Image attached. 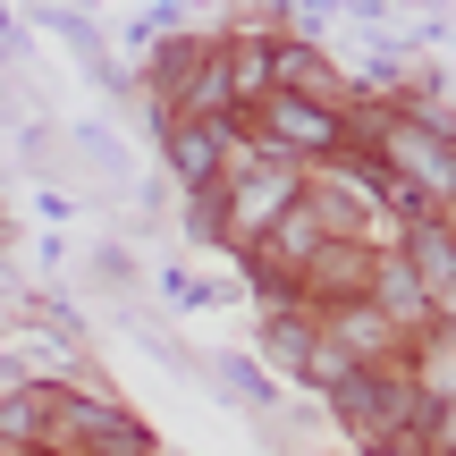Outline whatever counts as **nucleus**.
I'll list each match as a JSON object with an SVG mask.
<instances>
[{
    "label": "nucleus",
    "mask_w": 456,
    "mask_h": 456,
    "mask_svg": "<svg viewBox=\"0 0 456 456\" xmlns=\"http://www.w3.org/2000/svg\"><path fill=\"white\" fill-rule=\"evenodd\" d=\"M271 127L288 135V144H338V118L313 110L305 94H279V102H271Z\"/></svg>",
    "instance_id": "1"
},
{
    "label": "nucleus",
    "mask_w": 456,
    "mask_h": 456,
    "mask_svg": "<svg viewBox=\"0 0 456 456\" xmlns=\"http://www.w3.org/2000/svg\"><path fill=\"white\" fill-rule=\"evenodd\" d=\"M169 161H178V178L203 195V186L220 178V135L212 127H178V135H169Z\"/></svg>",
    "instance_id": "2"
},
{
    "label": "nucleus",
    "mask_w": 456,
    "mask_h": 456,
    "mask_svg": "<svg viewBox=\"0 0 456 456\" xmlns=\"http://www.w3.org/2000/svg\"><path fill=\"white\" fill-rule=\"evenodd\" d=\"M414 271H423L431 279V288H456V237H448V228H414Z\"/></svg>",
    "instance_id": "3"
},
{
    "label": "nucleus",
    "mask_w": 456,
    "mask_h": 456,
    "mask_svg": "<svg viewBox=\"0 0 456 456\" xmlns=\"http://www.w3.org/2000/svg\"><path fill=\"white\" fill-rule=\"evenodd\" d=\"M397 161H406V169H414L423 186H440V195H456V161H448L440 144H423V135H397Z\"/></svg>",
    "instance_id": "4"
},
{
    "label": "nucleus",
    "mask_w": 456,
    "mask_h": 456,
    "mask_svg": "<svg viewBox=\"0 0 456 456\" xmlns=\"http://www.w3.org/2000/svg\"><path fill=\"white\" fill-rule=\"evenodd\" d=\"M220 380H228V397H254V406H271V389H262V372H254V363H237V355H228V363H220Z\"/></svg>",
    "instance_id": "5"
}]
</instances>
